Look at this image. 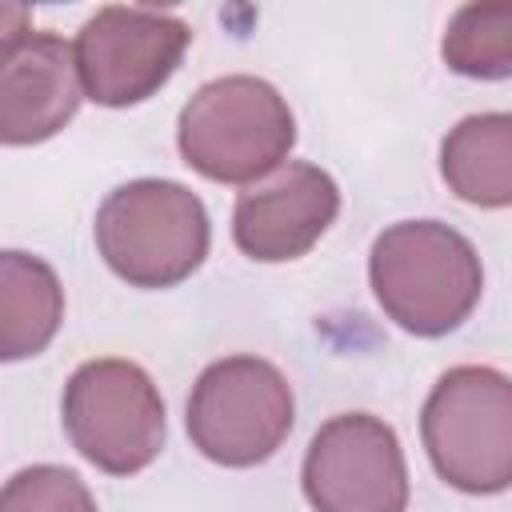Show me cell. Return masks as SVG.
Here are the masks:
<instances>
[{
  "label": "cell",
  "mask_w": 512,
  "mask_h": 512,
  "mask_svg": "<svg viewBox=\"0 0 512 512\" xmlns=\"http://www.w3.org/2000/svg\"><path fill=\"white\" fill-rule=\"evenodd\" d=\"M368 284L392 324L432 340L476 312L484 268L464 232L440 220H400L372 240Z\"/></svg>",
  "instance_id": "1"
},
{
  "label": "cell",
  "mask_w": 512,
  "mask_h": 512,
  "mask_svg": "<svg viewBox=\"0 0 512 512\" xmlns=\"http://www.w3.org/2000/svg\"><path fill=\"white\" fill-rule=\"evenodd\" d=\"M176 144L192 172L216 184H256L296 144L288 100L260 76L236 72L200 84L176 120Z\"/></svg>",
  "instance_id": "2"
},
{
  "label": "cell",
  "mask_w": 512,
  "mask_h": 512,
  "mask_svg": "<svg viewBox=\"0 0 512 512\" xmlns=\"http://www.w3.org/2000/svg\"><path fill=\"white\" fill-rule=\"evenodd\" d=\"M96 248L132 288H172L188 280L212 244L204 200L176 180H128L96 208Z\"/></svg>",
  "instance_id": "3"
},
{
  "label": "cell",
  "mask_w": 512,
  "mask_h": 512,
  "mask_svg": "<svg viewBox=\"0 0 512 512\" xmlns=\"http://www.w3.org/2000/svg\"><path fill=\"white\" fill-rule=\"evenodd\" d=\"M424 452L444 484L496 496L512 484V384L500 368H448L420 412Z\"/></svg>",
  "instance_id": "4"
},
{
  "label": "cell",
  "mask_w": 512,
  "mask_h": 512,
  "mask_svg": "<svg viewBox=\"0 0 512 512\" xmlns=\"http://www.w3.org/2000/svg\"><path fill=\"white\" fill-rule=\"evenodd\" d=\"M292 420V384L260 356H224L208 364L184 408L192 448L220 468L264 464L288 440Z\"/></svg>",
  "instance_id": "5"
},
{
  "label": "cell",
  "mask_w": 512,
  "mask_h": 512,
  "mask_svg": "<svg viewBox=\"0 0 512 512\" xmlns=\"http://www.w3.org/2000/svg\"><path fill=\"white\" fill-rule=\"evenodd\" d=\"M60 416L72 448L108 476H136L164 448L160 388L120 356L80 364L64 384Z\"/></svg>",
  "instance_id": "6"
},
{
  "label": "cell",
  "mask_w": 512,
  "mask_h": 512,
  "mask_svg": "<svg viewBox=\"0 0 512 512\" xmlns=\"http://www.w3.org/2000/svg\"><path fill=\"white\" fill-rule=\"evenodd\" d=\"M188 44L192 28L180 16L108 4L80 24L72 44L80 92L104 108H132L176 76Z\"/></svg>",
  "instance_id": "7"
},
{
  "label": "cell",
  "mask_w": 512,
  "mask_h": 512,
  "mask_svg": "<svg viewBox=\"0 0 512 512\" xmlns=\"http://www.w3.org/2000/svg\"><path fill=\"white\" fill-rule=\"evenodd\" d=\"M300 484L316 512H408L400 436L372 412H340L320 424Z\"/></svg>",
  "instance_id": "8"
},
{
  "label": "cell",
  "mask_w": 512,
  "mask_h": 512,
  "mask_svg": "<svg viewBox=\"0 0 512 512\" xmlns=\"http://www.w3.org/2000/svg\"><path fill=\"white\" fill-rule=\"evenodd\" d=\"M336 212V180L308 160H284L276 172H268L236 196L232 240L248 260L260 264L300 260L332 228Z\"/></svg>",
  "instance_id": "9"
},
{
  "label": "cell",
  "mask_w": 512,
  "mask_h": 512,
  "mask_svg": "<svg viewBox=\"0 0 512 512\" xmlns=\"http://www.w3.org/2000/svg\"><path fill=\"white\" fill-rule=\"evenodd\" d=\"M72 44L56 32H24L0 44V144L52 140L80 108Z\"/></svg>",
  "instance_id": "10"
},
{
  "label": "cell",
  "mask_w": 512,
  "mask_h": 512,
  "mask_svg": "<svg viewBox=\"0 0 512 512\" xmlns=\"http://www.w3.org/2000/svg\"><path fill=\"white\" fill-rule=\"evenodd\" d=\"M64 324V288L48 260L0 252V364L40 356Z\"/></svg>",
  "instance_id": "11"
},
{
  "label": "cell",
  "mask_w": 512,
  "mask_h": 512,
  "mask_svg": "<svg viewBox=\"0 0 512 512\" xmlns=\"http://www.w3.org/2000/svg\"><path fill=\"white\" fill-rule=\"evenodd\" d=\"M440 176L448 192L476 208L512 204V116H464L440 144Z\"/></svg>",
  "instance_id": "12"
},
{
  "label": "cell",
  "mask_w": 512,
  "mask_h": 512,
  "mask_svg": "<svg viewBox=\"0 0 512 512\" xmlns=\"http://www.w3.org/2000/svg\"><path fill=\"white\" fill-rule=\"evenodd\" d=\"M444 64L472 80H508L512 76V4H464L444 28L440 40Z\"/></svg>",
  "instance_id": "13"
},
{
  "label": "cell",
  "mask_w": 512,
  "mask_h": 512,
  "mask_svg": "<svg viewBox=\"0 0 512 512\" xmlns=\"http://www.w3.org/2000/svg\"><path fill=\"white\" fill-rule=\"evenodd\" d=\"M0 512H100L88 484L60 464L20 468L0 484Z\"/></svg>",
  "instance_id": "14"
},
{
  "label": "cell",
  "mask_w": 512,
  "mask_h": 512,
  "mask_svg": "<svg viewBox=\"0 0 512 512\" xmlns=\"http://www.w3.org/2000/svg\"><path fill=\"white\" fill-rule=\"evenodd\" d=\"M24 32H32V8H28V4H8V0H0V44L16 40V36H24Z\"/></svg>",
  "instance_id": "15"
}]
</instances>
